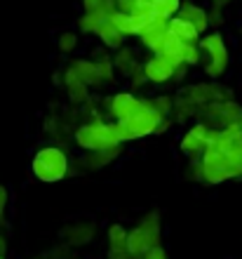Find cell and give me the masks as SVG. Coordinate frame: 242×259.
Here are the masks:
<instances>
[{
	"instance_id": "cell-1",
	"label": "cell",
	"mask_w": 242,
	"mask_h": 259,
	"mask_svg": "<svg viewBox=\"0 0 242 259\" xmlns=\"http://www.w3.org/2000/svg\"><path fill=\"white\" fill-rule=\"evenodd\" d=\"M198 50H200V64L202 71L207 78L216 80L226 73L228 68V50H226V40L219 31H212V33H205L198 40Z\"/></svg>"
},
{
	"instance_id": "cell-2",
	"label": "cell",
	"mask_w": 242,
	"mask_h": 259,
	"mask_svg": "<svg viewBox=\"0 0 242 259\" xmlns=\"http://www.w3.org/2000/svg\"><path fill=\"white\" fill-rule=\"evenodd\" d=\"M31 170H33L35 179H40V182H45V184L61 182V179L68 175L66 151L59 149V146H45V149H40L33 156Z\"/></svg>"
},
{
	"instance_id": "cell-3",
	"label": "cell",
	"mask_w": 242,
	"mask_h": 259,
	"mask_svg": "<svg viewBox=\"0 0 242 259\" xmlns=\"http://www.w3.org/2000/svg\"><path fill=\"white\" fill-rule=\"evenodd\" d=\"M75 144L82 151H106L113 146H120V137L115 123H101V120H92L75 130Z\"/></svg>"
},
{
	"instance_id": "cell-4",
	"label": "cell",
	"mask_w": 242,
	"mask_h": 259,
	"mask_svg": "<svg viewBox=\"0 0 242 259\" xmlns=\"http://www.w3.org/2000/svg\"><path fill=\"white\" fill-rule=\"evenodd\" d=\"M155 245H160V214L153 210L139 222V226L127 231V252L132 259H141Z\"/></svg>"
},
{
	"instance_id": "cell-5",
	"label": "cell",
	"mask_w": 242,
	"mask_h": 259,
	"mask_svg": "<svg viewBox=\"0 0 242 259\" xmlns=\"http://www.w3.org/2000/svg\"><path fill=\"white\" fill-rule=\"evenodd\" d=\"M160 120L162 118L151 109V99H143V109L136 111L134 116L125 118V120H118L115 130H118L120 142H132V139H141L146 135H155Z\"/></svg>"
},
{
	"instance_id": "cell-6",
	"label": "cell",
	"mask_w": 242,
	"mask_h": 259,
	"mask_svg": "<svg viewBox=\"0 0 242 259\" xmlns=\"http://www.w3.org/2000/svg\"><path fill=\"white\" fill-rule=\"evenodd\" d=\"M209 132H212V127H207L205 123L193 125V127L181 137V144H179V149H181L183 156L193 158V160L200 156L202 151H205V146H207V142H209Z\"/></svg>"
},
{
	"instance_id": "cell-7",
	"label": "cell",
	"mask_w": 242,
	"mask_h": 259,
	"mask_svg": "<svg viewBox=\"0 0 242 259\" xmlns=\"http://www.w3.org/2000/svg\"><path fill=\"white\" fill-rule=\"evenodd\" d=\"M176 68H179V66H176L174 62H169L167 57H162V55H153L146 64H143L146 78L151 82H155V85H162V82L174 80Z\"/></svg>"
},
{
	"instance_id": "cell-8",
	"label": "cell",
	"mask_w": 242,
	"mask_h": 259,
	"mask_svg": "<svg viewBox=\"0 0 242 259\" xmlns=\"http://www.w3.org/2000/svg\"><path fill=\"white\" fill-rule=\"evenodd\" d=\"M108 106H111V113H113L115 120H125V118L134 116L136 111L143 109V99H139V97L132 95V92H118V95L108 102Z\"/></svg>"
},
{
	"instance_id": "cell-9",
	"label": "cell",
	"mask_w": 242,
	"mask_h": 259,
	"mask_svg": "<svg viewBox=\"0 0 242 259\" xmlns=\"http://www.w3.org/2000/svg\"><path fill=\"white\" fill-rule=\"evenodd\" d=\"M167 35H169L167 33V21L165 19H153L146 28H143V33L139 35V38H141V42L153 52V55H158L160 48H162V42L167 40Z\"/></svg>"
},
{
	"instance_id": "cell-10",
	"label": "cell",
	"mask_w": 242,
	"mask_h": 259,
	"mask_svg": "<svg viewBox=\"0 0 242 259\" xmlns=\"http://www.w3.org/2000/svg\"><path fill=\"white\" fill-rule=\"evenodd\" d=\"M176 17L186 19L200 35H205V31H209V14H207V10L200 7V5H195V3H183V5L179 7Z\"/></svg>"
},
{
	"instance_id": "cell-11",
	"label": "cell",
	"mask_w": 242,
	"mask_h": 259,
	"mask_svg": "<svg viewBox=\"0 0 242 259\" xmlns=\"http://www.w3.org/2000/svg\"><path fill=\"white\" fill-rule=\"evenodd\" d=\"M68 71L78 78L80 82H85V85H92V88H96V85H101V78L99 73H96V64L94 59H75V62L68 64Z\"/></svg>"
},
{
	"instance_id": "cell-12",
	"label": "cell",
	"mask_w": 242,
	"mask_h": 259,
	"mask_svg": "<svg viewBox=\"0 0 242 259\" xmlns=\"http://www.w3.org/2000/svg\"><path fill=\"white\" fill-rule=\"evenodd\" d=\"M167 33L172 35V38H176V40L186 42V45H198V40L202 38L188 21L181 19V17H172V19L167 21Z\"/></svg>"
},
{
	"instance_id": "cell-13",
	"label": "cell",
	"mask_w": 242,
	"mask_h": 259,
	"mask_svg": "<svg viewBox=\"0 0 242 259\" xmlns=\"http://www.w3.org/2000/svg\"><path fill=\"white\" fill-rule=\"evenodd\" d=\"M193 106H198V111H202L207 104L214 102V85L212 82H195L190 88H186L181 92Z\"/></svg>"
},
{
	"instance_id": "cell-14",
	"label": "cell",
	"mask_w": 242,
	"mask_h": 259,
	"mask_svg": "<svg viewBox=\"0 0 242 259\" xmlns=\"http://www.w3.org/2000/svg\"><path fill=\"white\" fill-rule=\"evenodd\" d=\"M113 66L118 68L122 75H127V78H129L134 68L141 66V62H139V57H136L134 50H132V48H125V45H122V48L118 50V55L113 57Z\"/></svg>"
},
{
	"instance_id": "cell-15",
	"label": "cell",
	"mask_w": 242,
	"mask_h": 259,
	"mask_svg": "<svg viewBox=\"0 0 242 259\" xmlns=\"http://www.w3.org/2000/svg\"><path fill=\"white\" fill-rule=\"evenodd\" d=\"M122 146V144H120ZM120 146H113V149H106V151H89L87 156H85V167L87 170H99V167H104V165H108V163H113L115 158L120 156Z\"/></svg>"
},
{
	"instance_id": "cell-16",
	"label": "cell",
	"mask_w": 242,
	"mask_h": 259,
	"mask_svg": "<svg viewBox=\"0 0 242 259\" xmlns=\"http://www.w3.org/2000/svg\"><path fill=\"white\" fill-rule=\"evenodd\" d=\"M96 35H99L101 45H104V48H108V50H120L122 42H125V35H122L108 19L104 21L99 28H96Z\"/></svg>"
},
{
	"instance_id": "cell-17",
	"label": "cell",
	"mask_w": 242,
	"mask_h": 259,
	"mask_svg": "<svg viewBox=\"0 0 242 259\" xmlns=\"http://www.w3.org/2000/svg\"><path fill=\"white\" fill-rule=\"evenodd\" d=\"M200 111H198V106H193V104L186 99L183 95H179L174 99V111H172V118H174L176 123H186V120H190L193 116H198Z\"/></svg>"
},
{
	"instance_id": "cell-18",
	"label": "cell",
	"mask_w": 242,
	"mask_h": 259,
	"mask_svg": "<svg viewBox=\"0 0 242 259\" xmlns=\"http://www.w3.org/2000/svg\"><path fill=\"white\" fill-rule=\"evenodd\" d=\"M179 7H181V0H153V7H151V12H153L155 19L169 21L176 12H179Z\"/></svg>"
},
{
	"instance_id": "cell-19",
	"label": "cell",
	"mask_w": 242,
	"mask_h": 259,
	"mask_svg": "<svg viewBox=\"0 0 242 259\" xmlns=\"http://www.w3.org/2000/svg\"><path fill=\"white\" fill-rule=\"evenodd\" d=\"M106 19H108V14H104L101 10H96V12H85L80 19H78V28H80L82 33H87V35L96 33V28H99Z\"/></svg>"
},
{
	"instance_id": "cell-20",
	"label": "cell",
	"mask_w": 242,
	"mask_h": 259,
	"mask_svg": "<svg viewBox=\"0 0 242 259\" xmlns=\"http://www.w3.org/2000/svg\"><path fill=\"white\" fill-rule=\"evenodd\" d=\"M96 64V73H99L101 82H113L115 80V66H113V57H108V52H99L94 57Z\"/></svg>"
},
{
	"instance_id": "cell-21",
	"label": "cell",
	"mask_w": 242,
	"mask_h": 259,
	"mask_svg": "<svg viewBox=\"0 0 242 259\" xmlns=\"http://www.w3.org/2000/svg\"><path fill=\"white\" fill-rule=\"evenodd\" d=\"M108 250H127V229L122 224L108 226Z\"/></svg>"
},
{
	"instance_id": "cell-22",
	"label": "cell",
	"mask_w": 242,
	"mask_h": 259,
	"mask_svg": "<svg viewBox=\"0 0 242 259\" xmlns=\"http://www.w3.org/2000/svg\"><path fill=\"white\" fill-rule=\"evenodd\" d=\"M151 109H153L160 118H172V111H174V97H169V95L151 97Z\"/></svg>"
},
{
	"instance_id": "cell-23",
	"label": "cell",
	"mask_w": 242,
	"mask_h": 259,
	"mask_svg": "<svg viewBox=\"0 0 242 259\" xmlns=\"http://www.w3.org/2000/svg\"><path fill=\"white\" fill-rule=\"evenodd\" d=\"M66 92H68V99H71L73 104H82V102H87L89 99V88L80 80L66 82Z\"/></svg>"
},
{
	"instance_id": "cell-24",
	"label": "cell",
	"mask_w": 242,
	"mask_h": 259,
	"mask_svg": "<svg viewBox=\"0 0 242 259\" xmlns=\"http://www.w3.org/2000/svg\"><path fill=\"white\" fill-rule=\"evenodd\" d=\"M57 48L64 52V55H71L78 48V33L75 31H61V35L57 38Z\"/></svg>"
},
{
	"instance_id": "cell-25",
	"label": "cell",
	"mask_w": 242,
	"mask_h": 259,
	"mask_svg": "<svg viewBox=\"0 0 242 259\" xmlns=\"http://www.w3.org/2000/svg\"><path fill=\"white\" fill-rule=\"evenodd\" d=\"M209 28H219L223 24V14H221V7H212V10H209Z\"/></svg>"
},
{
	"instance_id": "cell-26",
	"label": "cell",
	"mask_w": 242,
	"mask_h": 259,
	"mask_svg": "<svg viewBox=\"0 0 242 259\" xmlns=\"http://www.w3.org/2000/svg\"><path fill=\"white\" fill-rule=\"evenodd\" d=\"M148 78H146V71H143V64L139 68H134L132 71V75H129V82H132V88H139V85H143Z\"/></svg>"
},
{
	"instance_id": "cell-27",
	"label": "cell",
	"mask_w": 242,
	"mask_h": 259,
	"mask_svg": "<svg viewBox=\"0 0 242 259\" xmlns=\"http://www.w3.org/2000/svg\"><path fill=\"white\" fill-rule=\"evenodd\" d=\"M141 259H167V252H165L160 245H155V247H151V250H148Z\"/></svg>"
},
{
	"instance_id": "cell-28",
	"label": "cell",
	"mask_w": 242,
	"mask_h": 259,
	"mask_svg": "<svg viewBox=\"0 0 242 259\" xmlns=\"http://www.w3.org/2000/svg\"><path fill=\"white\" fill-rule=\"evenodd\" d=\"M101 3L104 0H82V10L85 12H96V10H101Z\"/></svg>"
},
{
	"instance_id": "cell-29",
	"label": "cell",
	"mask_w": 242,
	"mask_h": 259,
	"mask_svg": "<svg viewBox=\"0 0 242 259\" xmlns=\"http://www.w3.org/2000/svg\"><path fill=\"white\" fill-rule=\"evenodd\" d=\"M132 5H134V0H115V7H118V12L129 14V12H132Z\"/></svg>"
},
{
	"instance_id": "cell-30",
	"label": "cell",
	"mask_w": 242,
	"mask_h": 259,
	"mask_svg": "<svg viewBox=\"0 0 242 259\" xmlns=\"http://www.w3.org/2000/svg\"><path fill=\"white\" fill-rule=\"evenodd\" d=\"M108 259H132L127 250H108Z\"/></svg>"
},
{
	"instance_id": "cell-31",
	"label": "cell",
	"mask_w": 242,
	"mask_h": 259,
	"mask_svg": "<svg viewBox=\"0 0 242 259\" xmlns=\"http://www.w3.org/2000/svg\"><path fill=\"white\" fill-rule=\"evenodd\" d=\"M5 207H7V189L5 186H0V217H3Z\"/></svg>"
},
{
	"instance_id": "cell-32",
	"label": "cell",
	"mask_w": 242,
	"mask_h": 259,
	"mask_svg": "<svg viewBox=\"0 0 242 259\" xmlns=\"http://www.w3.org/2000/svg\"><path fill=\"white\" fill-rule=\"evenodd\" d=\"M212 3H214L216 7H223V5H226V3H230V0H212Z\"/></svg>"
},
{
	"instance_id": "cell-33",
	"label": "cell",
	"mask_w": 242,
	"mask_h": 259,
	"mask_svg": "<svg viewBox=\"0 0 242 259\" xmlns=\"http://www.w3.org/2000/svg\"><path fill=\"white\" fill-rule=\"evenodd\" d=\"M240 31H242V28H240Z\"/></svg>"
},
{
	"instance_id": "cell-34",
	"label": "cell",
	"mask_w": 242,
	"mask_h": 259,
	"mask_svg": "<svg viewBox=\"0 0 242 259\" xmlns=\"http://www.w3.org/2000/svg\"><path fill=\"white\" fill-rule=\"evenodd\" d=\"M0 259H3V257H0Z\"/></svg>"
}]
</instances>
